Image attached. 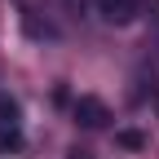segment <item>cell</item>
I'll return each mask as SVG.
<instances>
[{"mask_svg": "<svg viewBox=\"0 0 159 159\" xmlns=\"http://www.w3.org/2000/svg\"><path fill=\"white\" fill-rule=\"evenodd\" d=\"M71 115H75L80 128H106V124H111V111H106L102 97H75Z\"/></svg>", "mask_w": 159, "mask_h": 159, "instance_id": "obj_1", "label": "cell"}, {"mask_svg": "<svg viewBox=\"0 0 159 159\" xmlns=\"http://www.w3.org/2000/svg\"><path fill=\"white\" fill-rule=\"evenodd\" d=\"M93 5L102 13V22H111V27H128L142 13V0H93Z\"/></svg>", "mask_w": 159, "mask_h": 159, "instance_id": "obj_2", "label": "cell"}, {"mask_svg": "<svg viewBox=\"0 0 159 159\" xmlns=\"http://www.w3.org/2000/svg\"><path fill=\"white\" fill-rule=\"evenodd\" d=\"M119 146H128V150H137V146H142V133H119Z\"/></svg>", "mask_w": 159, "mask_h": 159, "instance_id": "obj_3", "label": "cell"}]
</instances>
